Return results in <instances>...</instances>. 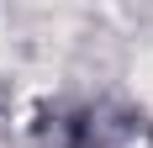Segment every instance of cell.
Wrapping results in <instances>:
<instances>
[{
    "label": "cell",
    "instance_id": "6da1fadb",
    "mask_svg": "<svg viewBox=\"0 0 153 148\" xmlns=\"http://www.w3.org/2000/svg\"><path fill=\"white\" fill-rule=\"evenodd\" d=\"M132 85H137V95L153 106V48H148V53L137 58V74H132Z\"/></svg>",
    "mask_w": 153,
    "mask_h": 148
}]
</instances>
